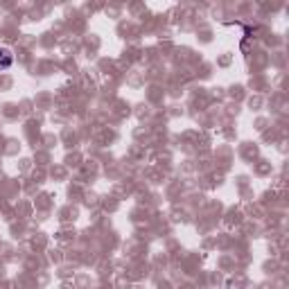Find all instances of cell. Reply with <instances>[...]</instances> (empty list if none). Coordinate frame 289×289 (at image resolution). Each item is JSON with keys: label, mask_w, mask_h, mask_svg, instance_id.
Masks as SVG:
<instances>
[{"label": "cell", "mask_w": 289, "mask_h": 289, "mask_svg": "<svg viewBox=\"0 0 289 289\" xmlns=\"http://www.w3.org/2000/svg\"><path fill=\"white\" fill-rule=\"evenodd\" d=\"M11 64H14V54H11V50L0 45V70H9Z\"/></svg>", "instance_id": "cell-1"}]
</instances>
